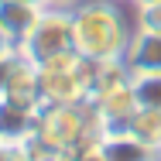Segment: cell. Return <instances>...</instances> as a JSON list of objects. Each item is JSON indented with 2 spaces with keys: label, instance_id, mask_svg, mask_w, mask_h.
<instances>
[{
  "label": "cell",
  "instance_id": "obj_2",
  "mask_svg": "<svg viewBox=\"0 0 161 161\" xmlns=\"http://www.w3.org/2000/svg\"><path fill=\"white\" fill-rule=\"evenodd\" d=\"M93 75H96V62L82 58L75 48L41 62L38 65V96H41V106L89 103Z\"/></svg>",
  "mask_w": 161,
  "mask_h": 161
},
{
  "label": "cell",
  "instance_id": "obj_18",
  "mask_svg": "<svg viewBox=\"0 0 161 161\" xmlns=\"http://www.w3.org/2000/svg\"><path fill=\"white\" fill-rule=\"evenodd\" d=\"M72 161H75V158H72Z\"/></svg>",
  "mask_w": 161,
  "mask_h": 161
},
{
  "label": "cell",
  "instance_id": "obj_9",
  "mask_svg": "<svg viewBox=\"0 0 161 161\" xmlns=\"http://www.w3.org/2000/svg\"><path fill=\"white\" fill-rule=\"evenodd\" d=\"M127 130L141 141V144H147L151 151H158L161 154V110H147V106H137V113L130 117Z\"/></svg>",
  "mask_w": 161,
  "mask_h": 161
},
{
  "label": "cell",
  "instance_id": "obj_6",
  "mask_svg": "<svg viewBox=\"0 0 161 161\" xmlns=\"http://www.w3.org/2000/svg\"><path fill=\"white\" fill-rule=\"evenodd\" d=\"M124 65L130 72H161V34L134 28L130 45L124 52Z\"/></svg>",
  "mask_w": 161,
  "mask_h": 161
},
{
  "label": "cell",
  "instance_id": "obj_8",
  "mask_svg": "<svg viewBox=\"0 0 161 161\" xmlns=\"http://www.w3.org/2000/svg\"><path fill=\"white\" fill-rule=\"evenodd\" d=\"M38 110L41 106H21V103L0 99V134H3V141L7 144L28 141L38 127Z\"/></svg>",
  "mask_w": 161,
  "mask_h": 161
},
{
  "label": "cell",
  "instance_id": "obj_12",
  "mask_svg": "<svg viewBox=\"0 0 161 161\" xmlns=\"http://www.w3.org/2000/svg\"><path fill=\"white\" fill-rule=\"evenodd\" d=\"M0 161H34V154L24 147V144H3Z\"/></svg>",
  "mask_w": 161,
  "mask_h": 161
},
{
  "label": "cell",
  "instance_id": "obj_15",
  "mask_svg": "<svg viewBox=\"0 0 161 161\" xmlns=\"http://www.w3.org/2000/svg\"><path fill=\"white\" fill-rule=\"evenodd\" d=\"M21 3H34V7H48V0H21Z\"/></svg>",
  "mask_w": 161,
  "mask_h": 161
},
{
  "label": "cell",
  "instance_id": "obj_4",
  "mask_svg": "<svg viewBox=\"0 0 161 161\" xmlns=\"http://www.w3.org/2000/svg\"><path fill=\"white\" fill-rule=\"evenodd\" d=\"M0 99L21 103V106H41V96H38V65L28 62L21 52H14L7 62H0Z\"/></svg>",
  "mask_w": 161,
  "mask_h": 161
},
{
  "label": "cell",
  "instance_id": "obj_17",
  "mask_svg": "<svg viewBox=\"0 0 161 161\" xmlns=\"http://www.w3.org/2000/svg\"><path fill=\"white\" fill-rule=\"evenodd\" d=\"M117 3H134V0H117Z\"/></svg>",
  "mask_w": 161,
  "mask_h": 161
},
{
  "label": "cell",
  "instance_id": "obj_16",
  "mask_svg": "<svg viewBox=\"0 0 161 161\" xmlns=\"http://www.w3.org/2000/svg\"><path fill=\"white\" fill-rule=\"evenodd\" d=\"M144 3H158V0H134L130 7H144Z\"/></svg>",
  "mask_w": 161,
  "mask_h": 161
},
{
  "label": "cell",
  "instance_id": "obj_10",
  "mask_svg": "<svg viewBox=\"0 0 161 161\" xmlns=\"http://www.w3.org/2000/svg\"><path fill=\"white\" fill-rule=\"evenodd\" d=\"M130 86H134L137 106L161 110V72H130Z\"/></svg>",
  "mask_w": 161,
  "mask_h": 161
},
{
  "label": "cell",
  "instance_id": "obj_5",
  "mask_svg": "<svg viewBox=\"0 0 161 161\" xmlns=\"http://www.w3.org/2000/svg\"><path fill=\"white\" fill-rule=\"evenodd\" d=\"M158 158H161L158 151L141 144L130 130H103L96 147L82 161H158Z\"/></svg>",
  "mask_w": 161,
  "mask_h": 161
},
{
  "label": "cell",
  "instance_id": "obj_13",
  "mask_svg": "<svg viewBox=\"0 0 161 161\" xmlns=\"http://www.w3.org/2000/svg\"><path fill=\"white\" fill-rule=\"evenodd\" d=\"M14 52H17V48H14V41H10V38H7V34L0 31V62H7V58H10V55H14Z\"/></svg>",
  "mask_w": 161,
  "mask_h": 161
},
{
  "label": "cell",
  "instance_id": "obj_19",
  "mask_svg": "<svg viewBox=\"0 0 161 161\" xmlns=\"http://www.w3.org/2000/svg\"><path fill=\"white\" fill-rule=\"evenodd\" d=\"M158 161H161V158H158Z\"/></svg>",
  "mask_w": 161,
  "mask_h": 161
},
{
  "label": "cell",
  "instance_id": "obj_7",
  "mask_svg": "<svg viewBox=\"0 0 161 161\" xmlns=\"http://www.w3.org/2000/svg\"><path fill=\"white\" fill-rule=\"evenodd\" d=\"M45 7H34V3H21V0H0V31L14 41V48L31 34V28L38 24Z\"/></svg>",
  "mask_w": 161,
  "mask_h": 161
},
{
  "label": "cell",
  "instance_id": "obj_14",
  "mask_svg": "<svg viewBox=\"0 0 161 161\" xmlns=\"http://www.w3.org/2000/svg\"><path fill=\"white\" fill-rule=\"evenodd\" d=\"M82 0H48V7H65V10H72V7H79Z\"/></svg>",
  "mask_w": 161,
  "mask_h": 161
},
{
  "label": "cell",
  "instance_id": "obj_1",
  "mask_svg": "<svg viewBox=\"0 0 161 161\" xmlns=\"http://www.w3.org/2000/svg\"><path fill=\"white\" fill-rule=\"evenodd\" d=\"M130 34L134 17L117 0H82L72 7V48L89 62H120Z\"/></svg>",
  "mask_w": 161,
  "mask_h": 161
},
{
  "label": "cell",
  "instance_id": "obj_3",
  "mask_svg": "<svg viewBox=\"0 0 161 161\" xmlns=\"http://www.w3.org/2000/svg\"><path fill=\"white\" fill-rule=\"evenodd\" d=\"M17 52L28 62L41 65L62 52H72V10L65 7H45L38 24L31 28V34L17 45Z\"/></svg>",
  "mask_w": 161,
  "mask_h": 161
},
{
  "label": "cell",
  "instance_id": "obj_11",
  "mask_svg": "<svg viewBox=\"0 0 161 161\" xmlns=\"http://www.w3.org/2000/svg\"><path fill=\"white\" fill-rule=\"evenodd\" d=\"M134 28H141V31H158L161 34V0H158V3L134 7Z\"/></svg>",
  "mask_w": 161,
  "mask_h": 161
}]
</instances>
